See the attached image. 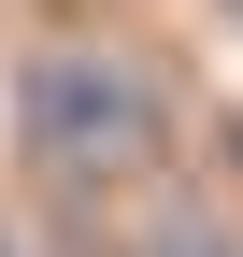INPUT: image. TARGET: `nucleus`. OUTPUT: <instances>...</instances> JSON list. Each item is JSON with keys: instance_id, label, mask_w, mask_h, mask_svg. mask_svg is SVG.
Segmentation results:
<instances>
[{"instance_id": "obj_1", "label": "nucleus", "mask_w": 243, "mask_h": 257, "mask_svg": "<svg viewBox=\"0 0 243 257\" xmlns=\"http://www.w3.org/2000/svg\"><path fill=\"white\" fill-rule=\"evenodd\" d=\"M158 128H172V86L129 43H43L29 57V157L43 172H129V157H158Z\"/></svg>"}]
</instances>
